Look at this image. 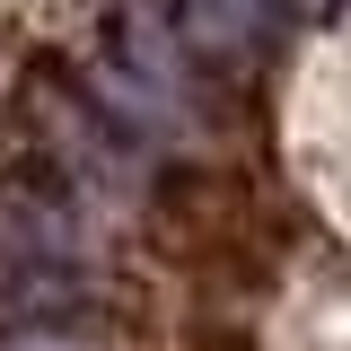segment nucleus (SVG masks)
<instances>
[{"mask_svg": "<svg viewBox=\"0 0 351 351\" xmlns=\"http://www.w3.org/2000/svg\"><path fill=\"white\" fill-rule=\"evenodd\" d=\"M184 27H193V44H202V53L246 62V53H263V44H272L281 0H184Z\"/></svg>", "mask_w": 351, "mask_h": 351, "instance_id": "1", "label": "nucleus"}, {"mask_svg": "<svg viewBox=\"0 0 351 351\" xmlns=\"http://www.w3.org/2000/svg\"><path fill=\"white\" fill-rule=\"evenodd\" d=\"M0 351H88V343H80V334H9Z\"/></svg>", "mask_w": 351, "mask_h": 351, "instance_id": "2", "label": "nucleus"}]
</instances>
